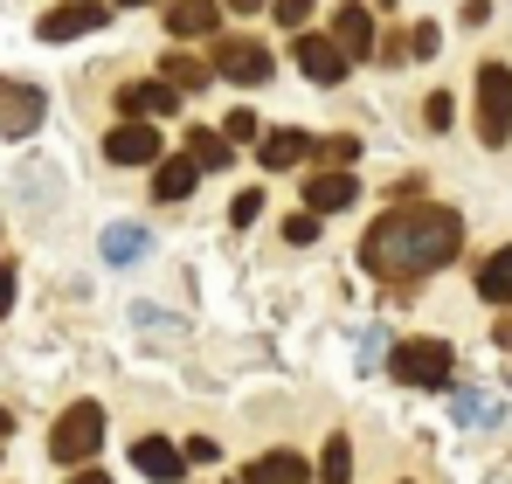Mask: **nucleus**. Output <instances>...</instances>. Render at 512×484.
<instances>
[{
  "label": "nucleus",
  "instance_id": "obj_1",
  "mask_svg": "<svg viewBox=\"0 0 512 484\" xmlns=\"http://www.w3.org/2000/svg\"><path fill=\"white\" fill-rule=\"evenodd\" d=\"M457 249H464V222L450 208H402L367 229L360 263L374 277H423V270H443Z\"/></svg>",
  "mask_w": 512,
  "mask_h": 484
},
{
  "label": "nucleus",
  "instance_id": "obj_33",
  "mask_svg": "<svg viewBox=\"0 0 512 484\" xmlns=\"http://www.w3.org/2000/svg\"><path fill=\"white\" fill-rule=\"evenodd\" d=\"M70 484H111V478H104V471H84V478H70Z\"/></svg>",
  "mask_w": 512,
  "mask_h": 484
},
{
  "label": "nucleus",
  "instance_id": "obj_7",
  "mask_svg": "<svg viewBox=\"0 0 512 484\" xmlns=\"http://www.w3.org/2000/svg\"><path fill=\"white\" fill-rule=\"evenodd\" d=\"M208 70H215V77H229V83H270L277 63H270V49H263V42L236 35V42H222V49H215V63H208Z\"/></svg>",
  "mask_w": 512,
  "mask_h": 484
},
{
  "label": "nucleus",
  "instance_id": "obj_23",
  "mask_svg": "<svg viewBox=\"0 0 512 484\" xmlns=\"http://www.w3.org/2000/svg\"><path fill=\"white\" fill-rule=\"evenodd\" d=\"M436 49H443V35H436V21H416V28H409V63H429Z\"/></svg>",
  "mask_w": 512,
  "mask_h": 484
},
{
  "label": "nucleus",
  "instance_id": "obj_4",
  "mask_svg": "<svg viewBox=\"0 0 512 484\" xmlns=\"http://www.w3.org/2000/svg\"><path fill=\"white\" fill-rule=\"evenodd\" d=\"M478 139L485 146H506L512 139V70L506 63L478 70Z\"/></svg>",
  "mask_w": 512,
  "mask_h": 484
},
{
  "label": "nucleus",
  "instance_id": "obj_24",
  "mask_svg": "<svg viewBox=\"0 0 512 484\" xmlns=\"http://www.w3.org/2000/svg\"><path fill=\"white\" fill-rule=\"evenodd\" d=\"M312 153H319V160H333V166H346V160H360V139H353V132H333V139H319Z\"/></svg>",
  "mask_w": 512,
  "mask_h": 484
},
{
  "label": "nucleus",
  "instance_id": "obj_3",
  "mask_svg": "<svg viewBox=\"0 0 512 484\" xmlns=\"http://www.w3.org/2000/svg\"><path fill=\"white\" fill-rule=\"evenodd\" d=\"M388 367H395L402 388H450V367H457V360H450L443 339H402Z\"/></svg>",
  "mask_w": 512,
  "mask_h": 484
},
{
  "label": "nucleus",
  "instance_id": "obj_34",
  "mask_svg": "<svg viewBox=\"0 0 512 484\" xmlns=\"http://www.w3.org/2000/svg\"><path fill=\"white\" fill-rule=\"evenodd\" d=\"M0 436H14V415H7V408H0Z\"/></svg>",
  "mask_w": 512,
  "mask_h": 484
},
{
  "label": "nucleus",
  "instance_id": "obj_6",
  "mask_svg": "<svg viewBox=\"0 0 512 484\" xmlns=\"http://www.w3.org/2000/svg\"><path fill=\"white\" fill-rule=\"evenodd\" d=\"M104 21H111L104 0H63V7H49V14L35 21V35H42V42H77V35H97Z\"/></svg>",
  "mask_w": 512,
  "mask_h": 484
},
{
  "label": "nucleus",
  "instance_id": "obj_26",
  "mask_svg": "<svg viewBox=\"0 0 512 484\" xmlns=\"http://www.w3.org/2000/svg\"><path fill=\"white\" fill-rule=\"evenodd\" d=\"M222 139H229V146H243V139H263V132H256V111H229Z\"/></svg>",
  "mask_w": 512,
  "mask_h": 484
},
{
  "label": "nucleus",
  "instance_id": "obj_17",
  "mask_svg": "<svg viewBox=\"0 0 512 484\" xmlns=\"http://www.w3.org/2000/svg\"><path fill=\"white\" fill-rule=\"evenodd\" d=\"M243 484H312V471H305V457H291V450H270V457H256L250 478Z\"/></svg>",
  "mask_w": 512,
  "mask_h": 484
},
{
  "label": "nucleus",
  "instance_id": "obj_32",
  "mask_svg": "<svg viewBox=\"0 0 512 484\" xmlns=\"http://www.w3.org/2000/svg\"><path fill=\"white\" fill-rule=\"evenodd\" d=\"M229 7H236V14H256V7H270V0H229Z\"/></svg>",
  "mask_w": 512,
  "mask_h": 484
},
{
  "label": "nucleus",
  "instance_id": "obj_8",
  "mask_svg": "<svg viewBox=\"0 0 512 484\" xmlns=\"http://www.w3.org/2000/svg\"><path fill=\"white\" fill-rule=\"evenodd\" d=\"M42 111H49V97L35 83H0V132L7 139H28L42 125Z\"/></svg>",
  "mask_w": 512,
  "mask_h": 484
},
{
  "label": "nucleus",
  "instance_id": "obj_35",
  "mask_svg": "<svg viewBox=\"0 0 512 484\" xmlns=\"http://www.w3.org/2000/svg\"><path fill=\"white\" fill-rule=\"evenodd\" d=\"M118 7H153V0H118Z\"/></svg>",
  "mask_w": 512,
  "mask_h": 484
},
{
  "label": "nucleus",
  "instance_id": "obj_25",
  "mask_svg": "<svg viewBox=\"0 0 512 484\" xmlns=\"http://www.w3.org/2000/svg\"><path fill=\"white\" fill-rule=\"evenodd\" d=\"M450 118H457V104H450V97L436 90V97L423 104V125H429V132H450Z\"/></svg>",
  "mask_w": 512,
  "mask_h": 484
},
{
  "label": "nucleus",
  "instance_id": "obj_18",
  "mask_svg": "<svg viewBox=\"0 0 512 484\" xmlns=\"http://www.w3.org/2000/svg\"><path fill=\"white\" fill-rule=\"evenodd\" d=\"M478 298H492V305H512V242H506V249H492V256L478 263Z\"/></svg>",
  "mask_w": 512,
  "mask_h": 484
},
{
  "label": "nucleus",
  "instance_id": "obj_28",
  "mask_svg": "<svg viewBox=\"0 0 512 484\" xmlns=\"http://www.w3.org/2000/svg\"><path fill=\"white\" fill-rule=\"evenodd\" d=\"M270 14H277L284 28H305V21H312V0H270Z\"/></svg>",
  "mask_w": 512,
  "mask_h": 484
},
{
  "label": "nucleus",
  "instance_id": "obj_20",
  "mask_svg": "<svg viewBox=\"0 0 512 484\" xmlns=\"http://www.w3.org/2000/svg\"><path fill=\"white\" fill-rule=\"evenodd\" d=\"M104 256H111V263H139V256H146V229H132V222L104 229Z\"/></svg>",
  "mask_w": 512,
  "mask_h": 484
},
{
  "label": "nucleus",
  "instance_id": "obj_12",
  "mask_svg": "<svg viewBox=\"0 0 512 484\" xmlns=\"http://www.w3.org/2000/svg\"><path fill=\"white\" fill-rule=\"evenodd\" d=\"M291 56H298V70H305L312 83H340L346 77V56H340V42H333V35H298V49H291Z\"/></svg>",
  "mask_w": 512,
  "mask_h": 484
},
{
  "label": "nucleus",
  "instance_id": "obj_5",
  "mask_svg": "<svg viewBox=\"0 0 512 484\" xmlns=\"http://www.w3.org/2000/svg\"><path fill=\"white\" fill-rule=\"evenodd\" d=\"M104 160L111 166H153L160 160V125L153 118H118L104 132Z\"/></svg>",
  "mask_w": 512,
  "mask_h": 484
},
{
  "label": "nucleus",
  "instance_id": "obj_22",
  "mask_svg": "<svg viewBox=\"0 0 512 484\" xmlns=\"http://www.w3.org/2000/svg\"><path fill=\"white\" fill-rule=\"evenodd\" d=\"M319 484H353V450H346V436L326 443V457H319Z\"/></svg>",
  "mask_w": 512,
  "mask_h": 484
},
{
  "label": "nucleus",
  "instance_id": "obj_31",
  "mask_svg": "<svg viewBox=\"0 0 512 484\" xmlns=\"http://www.w3.org/2000/svg\"><path fill=\"white\" fill-rule=\"evenodd\" d=\"M7 305H14V270L0 263V319H7Z\"/></svg>",
  "mask_w": 512,
  "mask_h": 484
},
{
  "label": "nucleus",
  "instance_id": "obj_29",
  "mask_svg": "<svg viewBox=\"0 0 512 484\" xmlns=\"http://www.w3.org/2000/svg\"><path fill=\"white\" fill-rule=\"evenodd\" d=\"M284 236H291V242H319V215H312V208H298V215L284 222Z\"/></svg>",
  "mask_w": 512,
  "mask_h": 484
},
{
  "label": "nucleus",
  "instance_id": "obj_21",
  "mask_svg": "<svg viewBox=\"0 0 512 484\" xmlns=\"http://www.w3.org/2000/svg\"><path fill=\"white\" fill-rule=\"evenodd\" d=\"M208 77H215V70L194 63V56H167V63H160V83H173V90H201Z\"/></svg>",
  "mask_w": 512,
  "mask_h": 484
},
{
  "label": "nucleus",
  "instance_id": "obj_15",
  "mask_svg": "<svg viewBox=\"0 0 512 484\" xmlns=\"http://www.w3.org/2000/svg\"><path fill=\"white\" fill-rule=\"evenodd\" d=\"M256 160L270 166V173L305 166V160H312V139H305V132H263V139H256Z\"/></svg>",
  "mask_w": 512,
  "mask_h": 484
},
{
  "label": "nucleus",
  "instance_id": "obj_9",
  "mask_svg": "<svg viewBox=\"0 0 512 484\" xmlns=\"http://www.w3.org/2000/svg\"><path fill=\"white\" fill-rule=\"evenodd\" d=\"M132 471L153 478V484H180L187 478V457L173 450L167 436H139V443H132Z\"/></svg>",
  "mask_w": 512,
  "mask_h": 484
},
{
  "label": "nucleus",
  "instance_id": "obj_10",
  "mask_svg": "<svg viewBox=\"0 0 512 484\" xmlns=\"http://www.w3.org/2000/svg\"><path fill=\"white\" fill-rule=\"evenodd\" d=\"M353 194H360V180H353L346 166H326V173L305 180V208H312V215H340V208H353Z\"/></svg>",
  "mask_w": 512,
  "mask_h": 484
},
{
  "label": "nucleus",
  "instance_id": "obj_16",
  "mask_svg": "<svg viewBox=\"0 0 512 484\" xmlns=\"http://www.w3.org/2000/svg\"><path fill=\"white\" fill-rule=\"evenodd\" d=\"M194 180H201V166L194 160H153V201H187L194 194Z\"/></svg>",
  "mask_w": 512,
  "mask_h": 484
},
{
  "label": "nucleus",
  "instance_id": "obj_30",
  "mask_svg": "<svg viewBox=\"0 0 512 484\" xmlns=\"http://www.w3.org/2000/svg\"><path fill=\"white\" fill-rule=\"evenodd\" d=\"M180 457H187V464H215V457H222V443H215V436H187V450H180Z\"/></svg>",
  "mask_w": 512,
  "mask_h": 484
},
{
  "label": "nucleus",
  "instance_id": "obj_13",
  "mask_svg": "<svg viewBox=\"0 0 512 484\" xmlns=\"http://www.w3.org/2000/svg\"><path fill=\"white\" fill-rule=\"evenodd\" d=\"M333 42H340V56H374V14L360 7V0H340V14H333Z\"/></svg>",
  "mask_w": 512,
  "mask_h": 484
},
{
  "label": "nucleus",
  "instance_id": "obj_14",
  "mask_svg": "<svg viewBox=\"0 0 512 484\" xmlns=\"http://www.w3.org/2000/svg\"><path fill=\"white\" fill-rule=\"evenodd\" d=\"M118 111H125V118H167V111H180V90H173V83H125V90H118Z\"/></svg>",
  "mask_w": 512,
  "mask_h": 484
},
{
  "label": "nucleus",
  "instance_id": "obj_27",
  "mask_svg": "<svg viewBox=\"0 0 512 484\" xmlns=\"http://www.w3.org/2000/svg\"><path fill=\"white\" fill-rule=\"evenodd\" d=\"M229 215H236V229H243V222H256V215H263V187H243V194L229 201Z\"/></svg>",
  "mask_w": 512,
  "mask_h": 484
},
{
  "label": "nucleus",
  "instance_id": "obj_11",
  "mask_svg": "<svg viewBox=\"0 0 512 484\" xmlns=\"http://www.w3.org/2000/svg\"><path fill=\"white\" fill-rule=\"evenodd\" d=\"M222 28V0H173L167 7V35L173 42H201Z\"/></svg>",
  "mask_w": 512,
  "mask_h": 484
},
{
  "label": "nucleus",
  "instance_id": "obj_2",
  "mask_svg": "<svg viewBox=\"0 0 512 484\" xmlns=\"http://www.w3.org/2000/svg\"><path fill=\"white\" fill-rule=\"evenodd\" d=\"M97 450H104V408L70 402L56 415V429H49V457H56V464H90Z\"/></svg>",
  "mask_w": 512,
  "mask_h": 484
},
{
  "label": "nucleus",
  "instance_id": "obj_19",
  "mask_svg": "<svg viewBox=\"0 0 512 484\" xmlns=\"http://www.w3.org/2000/svg\"><path fill=\"white\" fill-rule=\"evenodd\" d=\"M187 160L201 166V173H229V160H236V146H229L222 132H187Z\"/></svg>",
  "mask_w": 512,
  "mask_h": 484
}]
</instances>
